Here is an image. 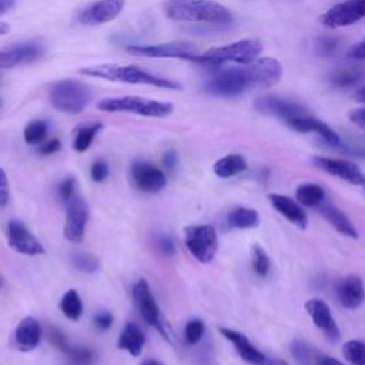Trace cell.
Listing matches in <instances>:
<instances>
[{"label":"cell","mask_w":365,"mask_h":365,"mask_svg":"<svg viewBox=\"0 0 365 365\" xmlns=\"http://www.w3.org/2000/svg\"><path fill=\"white\" fill-rule=\"evenodd\" d=\"M158 247H160V251L163 255L165 257H174L175 254V245L173 242V240L167 235H163L158 241Z\"/></svg>","instance_id":"c3c4849f"},{"label":"cell","mask_w":365,"mask_h":365,"mask_svg":"<svg viewBox=\"0 0 365 365\" xmlns=\"http://www.w3.org/2000/svg\"><path fill=\"white\" fill-rule=\"evenodd\" d=\"M103 128V124L101 123H91V124H86V125H81L76 130V135H74V141H73V147L76 151L78 153H83L86 151L94 137L97 135V133Z\"/></svg>","instance_id":"4dcf8cb0"},{"label":"cell","mask_w":365,"mask_h":365,"mask_svg":"<svg viewBox=\"0 0 365 365\" xmlns=\"http://www.w3.org/2000/svg\"><path fill=\"white\" fill-rule=\"evenodd\" d=\"M9 201V181L4 170L0 167V207H4Z\"/></svg>","instance_id":"7dc6e473"},{"label":"cell","mask_w":365,"mask_h":365,"mask_svg":"<svg viewBox=\"0 0 365 365\" xmlns=\"http://www.w3.org/2000/svg\"><path fill=\"white\" fill-rule=\"evenodd\" d=\"M40 338H41V328L36 318L26 317L17 324L14 331V341H16V346L20 351L23 352L33 351L38 345Z\"/></svg>","instance_id":"cb8c5ba5"},{"label":"cell","mask_w":365,"mask_h":365,"mask_svg":"<svg viewBox=\"0 0 365 365\" xmlns=\"http://www.w3.org/2000/svg\"><path fill=\"white\" fill-rule=\"evenodd\" d=\"M0 106H1V100H0Z\"/></svg>","instance_id":"94428289"},{"label":"cell","mask_w":365,"mask_h":365,"mask_svg":"<svg viewBox=\"0 0 365 365\" xmlns=\"http://www.w3.org/2000/svg\"><path fill=\"white\" fill-rule=\"evenodd\" d=\"M318 211L321 212V215L342 235L348 237V238H358V230L355 228V225L351 222V220L345 215L344 211H341L335 204L329 202V201H324L319 207Z\"/></svg>","instance_id":"d4e9b609"},{"label":"cell","mask_w":365,"mask_h":365,"mask_svg":"<svg viewBox=\"0 0 365 365\" xmlns=\"http://www.w3.org/2000/svg\"><path fill=\"white\" fill-rule=\"evenodd\" d=\"M342 354L351 365H365V342L358 339L346 341L342 345Z\"/></svg>","instance_id":"836d02e7"},{"label":"cell","mask_w":365,"mask_h":365,"mask_svg":"<svg viewBox=\"0 0 365 365\" xmlns=\"http://www.w3.org/2000/svg\"><path fill=\"white\" fill-rule=\"evenodd\" d=\"M94 325L100 331H107L113 325V315L108 311H100L93 318Z\"/></svg>","instance_id":"ee69618b"},{"label":"cell","mask_w":365,"mask_h":365,"mask_svg":"<svg viewBox=\"0 0 365 365\" xmlns=\"http://www.w3.org/2000/svg\"><path fill=\"white\" fill-rule=\"evenodd\" d=\"M60 309L63 314L71 319L77 321L83 314V302L76 289H68L60 299Z\"/></svg>","instance_id":"1f68e13d"},{"label":"cell","mask_w":365,"mask_h":365,"mask_svg":"<svg viewBox=\"0 0 365 365\" xmlns=\"http://www.w3.org/2000/svg\"><path fill=\"white\" fill-rule=\"evenodd\" d=\"M348 118L351 123H354L356 127L365 130V106L364 107H358L349 111Z\"/></svg>","instance_id":"f6af8a7d"},{"label":"cell","mask_w":365,"mask_h":365,"mask_svg":"<svg viewBox=\"0 0 365 365\" xmlns=\"http://www.w3.org/2000/svg\"><path fill=\"white\" fill-rule=\"evenodd\" d=\"M252 88H268L278 83L282 74V67L278 60L271 57L257 58L254 63L247 66Z\"/></svg>","instance_id":"d6986e66"},{"label":"cell","mask_w":365,"mask_h":365,"mask_svg":"<svg viewBox=\"0 0 365 365\" xmlns=\"http://www.w3.org/2000/svg\"><path fill=\"white\" fill-rule=\"evenodd\" d=\"M254 107L261 114L274 115L284 121L309 114L308 110L304 106H301L299 103H295V101L278 97V96H271V94L259 96L254 101Z\"/></svg>","instance_id":"4fadbf2b"},{"label":"cell","mask_w":365,"mask_h":365,"mask_svg":"<svg viewBox=\"0 0 365 365\" xmlns=\"http://www.w3.org/2000/svg\"><path fill=\"white\" fill-rule=\"evenodd\" d=\"M227 222L231 228H237V230L255 228L259 224V214L254 208L238 207L228 212Z\"/></svg>","instance_id":"f1b7e54d"},{"label":"cell","mask_w":365,"mask_h":365,"mask_svg":"<svg viewBox=\"0 0 365 365\" xmlns=\"http://www.w3.org/2000/svg\"><path fill=\"white\" fill-rule=\"evenodd\" d=\"M339 44H341L339 38L331 37V36H324L317 40L315 50H317V54H319L322 57H331L338 51Z\"/></svg>","instance_id":"ab89813d"},{"label":"cell","mask_w":365,"mask_h":365,"mask_svg":"<svg viewBox=\"0 0 365 365\" xmlns=\"http://www.w3.org/2000/svg\"><path fill=\"white\" fill-rule=\"evenodd\" d=\"M16 4V0H0V16L11 10Z\"/></svg>","instance_id":"f5cc1de1"},{"label":"cell","mask_w":365,"mask_h":365,"mask_svg":"<svg viewBox=\"0 0 365 365\" xmlns=\"http://www.w3.org/2000/svg\"><path fill=\"white\" fill-rule=\"evenodd\" d=\"M66 204V225L64 235L71 242H81L86 224L88 220V205L77 191L64 202Z\"/></svg>","instance_id":"8fae6325"},{"label":"cell","mask_w":365,"mask_h":365,"mask_svg":"<svg viewBox=\"0 0 365 365\" xmlns=\"http://www.w3.org/2000/svg\"><path fill=\"white\" fill-rule=\"evenodd\" d=\"M250 88L252 83L247 67L222 70L205 83V91L218 97H235Z\"/></svg>","instance_id":"52a82bcc"},{"label":"cell","mask_w":365,"mask_h":365,"mask_svg":"<svg viewBox=\"0 0 365 365\" xmlns=\"http://www.w3.org/2000/svg\"><path fill=\"white\" fill-rule=\"evenodd\" d=\"M1 285H3V278L0 277V287H1Z\"/></svg>","instance_id":"680465c9"},{"label":"cell","mask_w":365,"mask_h":365,"mask_svg":"<svg viewBox=\"0 0 365 365\" xmlns=\"http://www.w3.org/2000/svg\"><path fill=\"white\" fill-rule=\"evenodd\" d=\"M73 267L84 274H93L100 269V259L88 252H77L71 258Z\"/></svg>","instance_id":"d590c367"},{"label":"cell","mask_w":365,"mask_h":365,"mask_svg":"<svg viewBox=\"0 0 365 365\" xmlns=\"http://www.w3.org/2000/svg\"><path fill=\"white\" fill-rule=\"evenodd\" d=\"M130 173H131V180L134 185L143 192H148V194L160 192L167 184V178L163 170H160L158 167L147 161H141V160L134 161L131 164Z\"/></svg>","instance_id":"9a60e30c"},{"label":"cell","mask_w":365,"mask_h":365,"mask_svg":"<svg viewBox=\"0 0 365 365\" xmlns=\"http://www.w3.org/2000/svg\"><path fill=\"white\" fill-rule=\"evenodd\" d=\"M348 57L352 60H358V61L365 60V37L348 50Z\"/></svg>","instance_id":"bcb514c9"},{"label":"cell","mask_w":365,"mask_h":365,"mask_svg":"<svg viewBox=\"0 0 365 365\" xmlns=\"http://www.w3.org/2000/svg\"><path fill=\"white\" fill-rule=\"evenodd\" d=\"M67 359L66 365H94L96 362V354L88 346H70V349L66 352Z\"/></svg>","instance_id":"d6a6232c"},{"label":"cell","mask_w":365,"mask_h":365,"mask_svg":"<svg viewBox=\"0 0 365 365\" xmlns=\"http://www.w3.org/2000/svg\"><path fill=\"white\" fill-rule=\"evenodd\" d=\"M362 185H364V188H365V180H364V184H362Z\"/></svg>","instance_id":"91938a15"},{"label":"cell","mask_w":365,"mask_h":365,"mask_svg":"<svg viewBox=\"0 0 365 365\" xmlns=\"http://www.w3.org/2000/svg\"><path fill=\"white\" fill-rule=\"evenodd\" d=\"M127 51L134 56H145L155 58H182L194 61L198 56L194 44L188 41H171L163 44H133L127 46Z\"/></svg>","instance_id":"9c48e42d"},{"label":"cell","mask_w":365,"mask_h":365,"mask_svg":"<svg viewBox=\"0 0 365 365\" xmlns=\"http://www.w3.org/2000/svg\"><path fill=\"white\" fill-rule=\"evenodd\" d=\"M364 77V71L361 67H341L329 74V81L342 88H348L355 86Z\"/></svg>","instance_id":"f546056e"},{"label":"cell","mask_w":365,"mask_h":365,"mask_svg":"<svg viewBox=\"0 0 365 365\" xmlns=\"http://www.w3.org/2000/svg\"><path fill=\"white\" fill-rule=\"evenodd\" d=\"M125 0H96L77 13V21L87 26L104 24L114 20L123 11Z\"/></svg>","instance_id":"5bb4252c"},{"label":"cell","mask_w":365,"mask_h":365,"mask_svg":"<svg viewBox=\"0 0 365 365\" xmlns=\"http://www.w3.org/2000/svg\"><path fill=\"white\" fill-rule=\"evenodd\" d=\"M74 192H76V180H74V178L68 177V178H66V180H63V181L60 182V185H58V195H60V198H61L64 202H66Z\"/></svg>","instance_id":"7bdbcfd3"},{"label":"cell","mask_w":365,"mask_h":365,"mask_svg":"<svg viewBox=\"0 0 365 365\" xmlns=\"http://www.w3.org/2000/svg\"><path fill=\"white\" fill-rule=\"evenodd\" d=\"M48 339H50V342H51L57 349L63 351L64 354L70 349V345H68L66 336H64L57 328H54V327H51V328L48 329Z\"/></svg>","instance_id":"b9f144b4"},{"label":"cell","mask_w":365,"mask_h":365,"mask_svg":"<svg viewBox=\"0 0 365 365\" xmlns=\"http://www.w3.org/2000/svg\"><path fill=\"white\" fill-rule=\"evenodd\" d=\"M262 53V43L255 38L238 40L225 46L212 47L202 54H198L194 63L202 66H221L224 63H237V64H251Z\"/></svg>","instance_id":"3957f363"},{"label":"cell","mask_w":365,"mask_h":365,"mask_svg":"<svg viewBox=\"0 0 365 365\" xmlns=\"http://www.w3.org/2000/svg\"><path fill=\"white\" fill-rule=\"evenodd\" d=\"M97 108L107 113H131L143 117L163 118L173 113L174 106L168 101H158L140 96H121L100 100Z\"/></svg>","instance_id":"277c9868"},{"label":"cell","mask_w":365,"mask_h":365,"mask_svg":"<svg viewBox=\"0 0 365 365\" xmlns=\"http://www.w3.org/2000/svg\"><path fill=\"white\" fill-rule=\"evenodd\" d=\"M261 365H288V364L279 358H265V361Z\"/></svg>","instance_id":"11a10c76"},{"label":"cell","mask_w":365,"mask_h":365,"mask_svg":"<svg viewBox=\"0 0 365 365\" xmlns=\"http://www.w3.org/2000/svg\"><path fill=\"white\" fill-rule=\"evenodd\" d=\"M141 365H163V364H160V362H157V361H145V362H143Z\"/></svg>","instance_id":"6f0895ef"},{"label":"cell","mask_w":365,"mask_h":365,"mask_svg":"<svg viewBox=\"0 0 365 365\" xmlns=\"http://www.w3.org/2000/svg\"><path fill=\"white\" fill-rule=\"evenodd\" d=\"M80 74L88 77L104 78L110 81H120L127 84H144L168 90H181L182 86L174 80L164 78L150 71L134 66V64H115V63H101L88 67H83L78 70Z\"/></svg>","instance_id":"7a4b0ae2"},{"label":"cell","mask_w":365,"mask_h":365,"mask_svg":"<svg viewBox=\"0 0 365 365\" xmlns=\"http://www.w3.org/2000/svg\"><path fill=\"white\" fill-rule=\"evenodd\" d=\"M7 242L11 250L23 255H43V244L29 231L20 220H11L7 224Z\"/></svg>","instance_id":"2e32d148"},{"label":"cell","mask_w":365,"mask_h":365,"mask_svg":"<svg viewBox=\"0 0 365 365\" xmlns=\"http://www.w3.org/2000/svg\"><path fill=\"white\" fill-rule=\"evenodd\" d=\"M144 344H145V335L143 329L134 322H127L117 341V348L127 351L133 356H138L143 351Z\"/></svg>","instance_id":"484cf974"},{"label":"cell","mask_w":365,"mask_h":365,"mask_svg":"<svg viewBox=\"0 0 365 365\" xmlns=\"http://www.w3.org/2000/svg\"><path fill=\"white\" fill-rule=\"evenodd\" d=\"M163 163H164L165 168L174 170V168L177 167V164H178V155H177V153H175L174 150L165 151L164 155H163Z\"/></svg>","instance_id":"f907efd6"},{"label":"cell","mask_w":365,"mask_h":365,"mask_svg":"<svg viewBox=\"0 0 365 365\" xmlns=\"http://www.w3.org/2000/svg\"><path fill=\"white\" fill-rule=\"evenodd\" d=\"M315 365H345L339 359L329 355H318L315 356Z\"/></svg>","instance_id":"816d5d0a"},{"label":"cell","mask_w":365,"mask_h":365,"mask_svg":"<svg viewBox=\"0 0 365 365\" xmlns=\"http://www.w3.org/2000/svg\"><path fill=\"white\" fill-rule=\"evenodd\" d=\"M60 150H61V143H60V140H58V138H51L50 141H47V143H44L43 145H40L38 153H40L41 155H50V154H54V153H57V151H60Z\"/></svg>","instance_id":"681fc988"},{"label":"cell","mask_w":365,"mask_h":365,"mask_svg":"<svg viewBox=\"0 0 365 365\" xmlns=\"http://www.w3.org/2000/svg\"><path fill=\"white\" fill-rule=\"evenodd\" d=\"M268 201L274 207V210H277V212H279L291 224L297 225L301 230L307 228L308 217H307V212L304 211V208L299 205L298 201H295V200H292L287 195L277 194V192L269 194Z\"/></svg>","instance_id":"44dd1931"},{"label":"cell","mask_w":365,"mask_h":365,"mask_svg":"<svg viewBox=\"0 0 365 365\" xmlns=\"http://www.w3.org/2000/svg\"><path fill=\"white\" fill-rule=\"evenodd\" d=\"M251 255H252V269H254V272L261 278L267 277L268 272H269L271 262H269V257L265 252V250L259 245H254L252 251H251Z\"/></svg>","instance_id":"74e56055"},{"label":"cell","mask_w":365,"mask_h":365,"mask_svg":"<svg viewBox=\"0 0 365 365\" xmlns=\"http://www.w3.org/2000/svg\"><path fill=\"white\" fill-rule=\"evenodd\" d=\"M285 123L294 131H298V133H302V134H308V133L317 134L322 141H325L329 145H339L341 144L339 135L331 127H328L325 123L319 121L318 118H315L309 114L291 118Z\"/></svg>","instance_id":"ffe728a7"},{"label":"cell","mask_w":365,"mask_h":365,"mask_svg":"<svg viewBox=\"0 0 365 365\" xmlns=\"http://www.w3.org/2000/svg\"><path fill=\"white\" fill-rule=\"evenodd\" d=\"M354 98H355L356 101H359V103H365V84L361 86V87L355 91Z\"/></svg>","instance_id":"db71d44e"},{"label":"cell","mask_w":365,"mask_h":365,"mask_svg":"<svg viewBox=\"0 0 365 365\" xmlns=\"http://www.w3.org/2000/svg\"><path fill=\"white\" fill-rule=\"evenodd\" d=\"M9 31V26L7 24H0V36L6 34Z\"/></svg>","instance_id":"9f6ffc18"},{"label":"cell","mask_w":365,"mask_h":365,"mask_svg":"<svg viewBox=\"0 0 365 365\" xmlns=\"http://www.w3.org/2000/svg\"><path fill=\"white\" fill-rule=\"evenodd\" d=\"M46 46L40 40H26L0 48V68H13L40 60Z\"/></svg>","instance_id":"30bf717a"},{"label":"cell","mask_w":365,"mask_h":365,"mask_svg":"<svg viewBox=\"0 0 365 365\" xmlns=\"http://www.w3.org/2000/svg\"><path fill=\"white\" fill-rule=\"evenodd\" d=\"M205 331V325L201 319H191L187 322L184 328V338L185 342L190 345H195L201 341Z\"/></svg>","instance_id":"f35d334b"},{"label":"cell","mask_w":365,"mask_h":365,"mask_svg":"<svg viewBox=\"0 0 365 365\" xmlns=\"http://www.w3.org/2000/svg\"><path fill=\"white\" fill-rule=\"evenodd\" d=\"M314 164L321 168L322 171L335 175L336 178H341L349 184L354 185H362L365 175L359 170L356 164L348 160H341V158H329V157H322V155H315L312 158Z\"/></svg>","instance_id":"e0dca14e"},{"label":"cell","mask_w":365,"mask_h":365,"mask_svg":"<svg viewBox=\"0 0 365 365\" xmlns=\"http://www.w3.org/2000/svg\"><path fill=\"white\" fill-rule=\"evenodd\" d=\"M295 198L304 207L318 208L325 201V191L315 182H304L297 187Z\"/></svg>","instance_id":"83f0119b"},{"label":"cell","mask_w":365,"mask_h":365,"mask_svg":"<svg viewBox=\"0 0 365 365\" xmlns=\"http://www.w3.org/2000/svg\"><path fill=\"white\" fill-rule=\"evenodd\" d=\"M305 311L312 319L314 325L321 329L328 339L331 341H339L341 338V331L336 325V321L331 312V308L328 307L327 302L318 298L308 299L305 302Z\"/></svg>","instance_id":"ac0fdd59"},{"label":"cell","mask_w":365,"mask_h":365,"mask_svg":"<svg viewBox=\"0 0 365 365\" xmlns=\"http://www.w3.org/2000/svg\"><path fill=\"white\" fill-rule=\"evenodd\" d=\"M47 131H48V125L46 121L43 120H34L31 123H29L24 128V141L30 145H36V144H40L46 135H47Z\"/></svg>","instance_id":"e575fe53"},{"label":"cell","mask_w":365,"mask_h":365,"mask_svg":"<svg viewBox=\"0 0 365 365\" xmlns=\"http://www.w3.org/2000/svg\"><path fill=\"white\" fill-rule=\"evenodd\" d=\"M133 299L141 315V318L151 327H155L157 331L163 335L164 339L171 341L173 332L167 321L163 318L161 311L151 294V289L145 279H138L133 287Z\"/></svg>","instance_id":"8992f818"},{"label":"cell","mask_w":365,"mask_h":365,"mask_svg":"<svg viewBox=\"0 0 365 365\" xmlns=\"http://www.w3.org/2000/svg\"><path fill=\"white\" fill-rule=\"evenodd\" d=\"M247 170V161L241 154H228L215 161L212 171L221 178H230Z\"/></svg>","instance_id":"4316f807"},{"label":"cell","mask_w":365,"mask_h":365,"mask_svg":"<svg viewBox=\"0 0 365 365\" xmlns=\"http://www.w3.org/2000/svg\"><path fill=\"white\" fill-rule=\"evenodd\" d=\"M220 332L225 339H228L234 345L237 354L242 361L252 365H261L265 361L267 356L259 349H257L244 334L224 327L220 328Z\"/></svg>","instance_id":"603a6c76"},{"label":"cell","mask_w":365,"mask_h":365,"mask_svg":"<svg viewBox=\"0 0 365 365\" xmlns=\"http://www.w3.org/2000/svg\"><path fill=\"white\" fill-rule=\"evenodd\" d=\"M291 355L298 362V365H312L315 358L312 356L309 345L299 338H295L291 344Z\"/></svg>","instance_id":"8d00e7d4"},{"label":"cell","mask_w":365,"mask_h":365,"mask_svg":"<svg viewBox=\"0 0 365 365\" xmlns=\"http://www.w3.org/2000/svg\"><path fill=\"white\" fill-rule=\"evenodd\" d=\"M91 100V90L87 84L77 80H60L50 88L51 106L64 114L74 115L81 113Z\"/></svg>","instance_id":"5b68a950"},{"label":"cell","mask_w":365,"mask_h":365,"mask_svg":"<svg viewBox=\"0 0 365 365\" xmlns=\"http://www.w3.org/2000/svg\"><path fill=\"white\" fill-rule=\"evenodd\" d=\"M339 304L346 309H356L365 301V287L358 275L345 277L336 287Z\"/></svg>","instance_id":"7402d4cb"},{"label":"cell","mask_w":365,"mask_h":365,"mask_svg":"<svg viewBox=\"0 0 365 365\" xmlns=\"http://www.w3.org/2000/svg\"><path fill=\"white\" fill-rule=\"evenodd\" d=\"M165 17L184 23L228 24L232 21L231 11L211 0H165L163 4Z\"/></svg>","instance_id":"6da1fadb"},{"label":"cell","mask_w":365,"mask_h":365,"mask_svg":"<svg viewBox=\"0 0 365 365\" xmlns=\"http://www.w3.org/2000/svg\"><path fill=\"white\" fill-rule=\"evenodd\" d=\"M185 245L191 255L202 262L208 264L214 259L218 250V237L212 225H188L184 230Z\"/></svg>","instance_id":"ba28073f"},{"label":"cell","mask_w":365,"mask_h":365,"mask_svg":"<svg viewBox=\"0 0 365 365\" xmlns=\"http://www.w3.org/2000/svg\"><path fill=\"white\" fill-rule=\"evenodd\" d=\"M365 17V0H346L328 9L321 16V23L329 29L345 27Z\"/></svg>","instance_id":"7c38bea8"},{"label":"cell","mask_w":365,"mask_h":365,"mask_svg":"<svg viewBox=\"0 0 365 365\" xmlns=\"http://www.w3.org/2000/svg\"><path fill=\"white\" fill-rule=\"evenodd\" d=\"M108 174H110V167L104 160H97L91 164L90 175H91V180L94 182L104 181L108 177Z\"/></svg>","instance_id":"60d3db41"}]
</instances>
